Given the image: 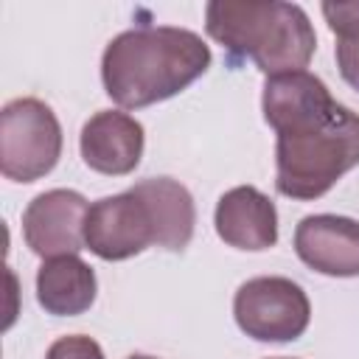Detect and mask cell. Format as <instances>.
<instances>
[{
  "label": "cell",
  "instance_id": "obj_17",
  "mask_svg": "<svg viewBox=\"0 0 359 359\" xmlns=\"http://www.w3.org/2000/svg\"><path fill=\"white\" fill-rule=\"evenodd\" d=\"M129 359H154V356H140V353H135V356H129Z\"/></svg>",
  "mask_w": 359,
  "mask_h": 359
},
{
  "label": "cell",
  "instance_id": "obj_5",
  "mask_svg": "<svg viewBox=\"0 0 359 359\" xmlns=\"http://www.w3.org/2000/svg\"><path fill=\"white\" fill-rule=\"evenodd\" d=\"M238 328L261 342H289L309 328L311 306L306 292L289 278H252L233 300Z\"/></svg>",
  "mask_w": 359,
  "mask_h": 359
},
{
  "label": "cell",
  "instance_id": "obj_11",
  "mask_svg": "<svg viewBox=\"0 0 359 359\" xmlns=\"http://www.w3.org/2000/svg\"><path fill=\"white\" fill-rule=\"evenodd\" d=\"M216 233L238 250H269L278 241V213L269 196L252 185L227 191L216 205Z\"/></svg>",
  "mask_w": 359,
  "mask_h": 359
},
{
  "label": "cell",
  "instance_id": "obj_9",
  "mask_svg": "<svg viewBox=\"0 0 359 359\" xmlns=\"http://www.w3.org/2000/svg\"><path fill=\"white\" fill-rule=\"evenodd\" d=\"M81 157L84 163L109 177H123L135 171L143 154V126L115 109H101L95 112L84 129H81Z\"/></svg>",
  "mask_w": 359,
  "mask_h": 359
},
{
  "label": "cell",
  "instance_id": "obj_7",
  "mask_svg": "<svg viewBox=\"0 0 359 359\" xmlns=\"http://www.w3.org/2000/svg\"><path fill=\"white\" fill-rule=\"evenodd\" d=\"M90 205L81 194L67 188H53L39 194L22 213V236L25 244L42 255H76L84 250V224Z\"/></svg>",
  "mask_w": 359,
  "mask_h": 359
},
{
  "label": "cell",
  "instance_id": "obj_1",
  "mask_svg": "<svg viewBox=\"0 0 359 359\" xmlns=\"http://www.w3.org/2000/svg\"><path fill=\"white\" fill-rule=\"evenodd\" d=\"M210 67L199 34L171 25H143L118 34L101 59L107 95L126 109L165 101Z\"/></svg>",
  "mask_w": 359,
  "mask_h": 359
},
{
  "label": "cell",
  "instance_id": "obj_3",
  "mask_svg": "<svg viewBox=\"0 0 359 359\" xmlns=\"http://www.w3.org/2000/svg\"><path fill=\"white\" fill-rule=\"evenodd\" d=\"M275 157V188L292 199H317L359 165V115L337 104L325 118L280 132Z\"/></svg>",
  "mask_w": 359,
  "mask_h": 359
},
{
  "label": "cell",
  "instance_id": "obj_10",
  "mask_svg": "<svg viewBox=\"0 0 359 359\" xmlns=\"http://www.w3.org/2000/svg\"><path fill=\"white\" fill-rule=\"evenodd\" d=\"M261 104H264L266 123L278 135L289 132V129H300L306 123H314L337 107L328 87L306 70L269 76L264 84V101Z\"/></svg>",
  "mask_w": 359,
  "mask_h": 359
},
{
  "label": "cell",
  "instance_id": "obj_6",
  "mask_svg": "<svg viewBox=\"0 0 359 359\" xmlns=\"http://www.w3.org/2000/svg\"><path fill=\"white\" fill-rule=\"evenodd\" d=\"M84 241L87 250L98 258L123 261L157 244V236L143 199L129 188L126 194L104 196L95 205H90Z\"/></svg>",
  "mask_w": 359,
  "mask_h": 359
},
{
  "label": "cell",
  "instance_id": "obj_8",
  "mask_svg": "<svg viewBox=\"0 0 359 359\" xmlns=\"http://www.w3.org/2000/svg\"><path fill=\"white\" fill-rule=\"evenodd\" d=\"M294 250L314 272L334 278L359 275V222L331 213L306 216L294 230Z\"/></svg>",
  "mask_w": 359,
  "mask_h": 359
},
{
  "label": "cell",
  "instance_id": "obj_16",
  "mask_svg": "<svg viewBox=\"0 0 359 359\" xmlns=\"http://www.w3.org/2000/svg\"><path fill=\"white\" fill-rule=\"evenodd\" d=\"M337 65L342 79L359 90V39H339L337 45Z\"/></svg>",
  "mask_w": 359,
  "mask_h": 359
},
{
  "label": "cell",
  "instance_id": "obj_2",
  "mask_svg": "<svg viewBox=\"0 0 359 359\" xmlns=\"http://www.w3.org/2000/svg\"><path fill=\"white\" fill-rule=\"evenodd\" d=\"M208 34L236 56H250L266 76L297 73L317 48L306 11L294 3L216 0L205 11Z\"/></svg>",
  "mask_w": 359,
  "mask_h": 359
},
{
  "label": "cell",
  "instance_id": "obj_12",
  "mask_svg": "<svg viewBox=\"0 0 359 359\" xmlns=\"http://www.w3.org/2000/svg\"><path fill=\"white\" fill-rule=\"evenodd\" d=\"M132 191L143 199L151 216L157 247H165V250L188 247L194 236V224H196V210H194V199L188 188L171 177H149L137 182Z\"/></svg>",
  "mask_w": 359,
  "mask_h": 359
},
{
  "label": "cell",
  "instance_id": "obj_4",
  "mask_svg": "<svg viewBox=\"0 0 359 359\" xmlns=\"http://www.w3.org/2000/svg\"><path fill=\"white\" fill-rule=\"evenodd\" d=\"M62 154V126L39 98L8 101L0 112V171L14 182L45 177Z\"/></svg>",
  "mask_w": 359,
  "mask_h": 359
},
{
  "label": "cell",
  "instance_id": "obj_14",
  "mask_svg": "<svg viewBox=\"0 0 359 359\" xmlns=\"http://www.w3.org/2000/svg\"><path fill=\"white\" fill-rule=\"evenodd\" d=\"M328 28L339 39H359V0L353 3H323Z\"/></svg>",
  "mask_w": 359,
  "mask_h": 359
},
{
  "label": "cell",
  "instance_id": "obj_15",
  "mask_svg": "<svg viewBox=\"0 0 359 359\" xmlns=\"http://www.w3.org/2000/svg\"><path fill=\"white\" fill-rule=\"evenodd\" d=\"M45 359H104L101 348L95 339L73 334V337H62L48 348Z\"/></svg>",
  "mask_w": 359,
  "mask_h": 359
},
{
  "label": "cell",
  "instance_id": "obj_13",
  "mask_svg": "<svg viewBox=\"0 0 359 359\" xmlns=\"http://www.w3.org/2000/svg\"><path fill=\"white\" fill-rule=\"evenodd\" d=\"M36 300L48 314L76 317L95 300V272L79 255L48 258L36 272Z\"/></svg>",
  "mask_w": 359,
  "mask_h": 359
}]
</instances>
